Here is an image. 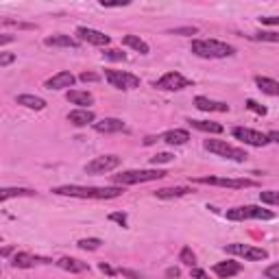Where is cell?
Masks as SVG:
<instances>
[{"label": "cell", "mask_w": 279, "mask_h": 279, "mask_svg": "<svg viewBox=\"0 0 279 279\" xmlns=\"http://www.w3.org/2000/svg\"><path fill=\"white\" fill-rule=\"evenodd\" d=\"M125 192V188L111 185V188H94V185H57L53 188V194L57 196H72V199H94V201H109L118 199Z\"/></svg>", "instance_id": "cell-1"}, {"label": "cell", "mask_w": 279, "mask_h": 279, "mask_svg": "<svg viewBox=\"0 0 279 279\" xmlns=\"http://www.w3.org/2000/svg\"><path fill=\"white\" fill-rule=\"evenodd\" d=\"M190 51L201 59H225L236 53V48L227 42H218V39H194Z\"/></svg>", "instance_id": "cell-2"}, {"label": "cell", "mask_w": 279, "mask_h": 279, "mask_svg": "<svg viewBox=\"0 0 279 279\" xmlns=\"http://www.w3.org/2000/svg\"><path fill=\"white\" fill-rule=\"evenodd\" d=\"M166 172L164 170H125L120 175L113 177V185H135V183H146V181H157V179H164Z\"/></svg>", "instance_id": "cell-3"}, {"label": "cell", "mask_w": 279, "mask_h": 279, "mask_svg": "<svg viewBox=\"0 0 279 279\" xmlns=\"http://www.w3.org/2000/svg\"><path fill=\"white\" fill-rule=\"evenodd\" d=\"M203 146H205V151L214 153V155H218V157L231 159V161H244V159L249 157L247 151H242V149H238V146L227 144L225 140H205Z\"/></svg>", "instance_id": "cell-4"}, {"label": "cell", "mask_w": 279, "mask_h": 279, "mask_svg": "<svg viewBox=\"0 0 279 279\" xmlns=\"http://www.w3.org/2000/svg\"><path fill=\"white\" fill-rule=\"evenodd\" d=\"M227 220H273L275 212L258 207V205H242V207L227 210Z\"/></svg>", "instance_id": "cell-5"}, {"label": "cell", "mask_w": 279, "mask_h": 279, "mask_svg": "<svg viewBox=\"0 0 279 279\" xmlns=\"http://www.w3.org/2000/svg\"><path fill=\"white\" fill-rule=\"evenodd\" d=\"M194 183L203 185H218V188H231V190H244V188H258L255 179H227V177H196Z\"/></svg>", "instance_id": "cell-6"}, {"label": "cell", "mask_w": 279, "mask_h": 279, "mask_svg": "<svg viewBox=\"0 0 279 279\" xmlns=\"http://www.w3.org/2000/svg\"><path fill=\"white\" fill-rule=\"evenodd\" d=\"M105 79L107 83L116 89H135L140 87V77L127 70H105Z\"/></svg>", "instance_id": "cell-7"}, {"label": "cell", "mask_w": 279, "mask_h": 279, "mask_svg": "<svg viewBox=\"0 0 279 279\" xmlns=\"http://www.w3.org/2000/svg\"><path fill=\"white\" fill-rule=\"evenodd\" d=\"M120 166V157L118 155H101V157H94L89 164H85V172L87 175H105V172H111Z\"/></svg>", "instance_id": "cell-8"}, {"label": "cell", "mask_w": 279, "mask_h": 279, "mask_svg": "<svg viewBox=\"0 0 279 279\" xmlns=\"http://www.w3.org/2000/svg\"><path fill=\"white\" fill-rule=\"evenodd\" d=\"M190 85H192V81L185 79L181 72H166L159 81H155V87L164 89V92H179V89H185Z\"/></svg>", "instance_id": "cell-9"}, {"label": "cell", "mask_w": 279, "mask_h": 279, "mask_svg": "<svg viewBox=\"0 0 279 279\" xmlns=\"http://www.w3.org/2000/svg\"><path fill=\"white\" fill-rule=\"evenodd\" d=\"M231 133H234L236 140H242L244 144H249V146H258V149H264V146L270 144L268 133H260V131H255V129L236 127V129L231 131Z\"/></svg>", "instance_id": "cell-10"}, {"label": "cell", "mask_w": 279, "mask_h": 279, "mask_svg": "<svg viewBox=\"0 0 279 279\" xmlns=\"http://www.w3.org/2000/svg\"><path fill=\"white\" fill-rule=\"evenodd\" d=\"M225 251L231 253V255H242L244 260H249V262H260V260L268 258V251L260 249V247H251V244H238V242L227 244Z\"/></svg>", "instance_id": "cell-11"}, {"label": "cell", "mask_w": 279, "mask_h": 279, "mask_svg": "<svg viewBox=\"0 0 279 279\" xmlns=\"http://www.w3.org/2000/svg\"><path fill=\"white\" fill-rule=\"evenodd\" d=\"M77 37H79V42H87L92 46H107L111 42L109 35H105V33L96 31V29H87V27H79Z\"/></svg>", "instance_id": "cell-12"}, {"label": "cell", "mask_w": 279, "mask_h": 279, "mask_svg": "<svg viewBox=\"0 0 279 279\" xmlns=\"http://www.w3.org/2000/svg\"><path fill=\"white\" fill-rule=\"evenodd\" d=\"M35 264H51L48 258H42V255H33V253H15L13 260H11V266L13 268H33Z\"/></svg>", "instance_id": "cell-13"}, {"label": "cell", "mask_w": 279, "mask_h": 279, "mask_svg": "<svg viewBox=\"0 0 279 279\" xmlns=\"http://www.w3.org/2000/svg\"><path fill=\"white\" fill-rule=\"evenodd\" d=\"M75 75L68 70H61L57 72V75H53L51 79H46V87L48 89H65V87H72L75 85Z\"/></svg>", "instance_id": "cell-14"}, {"label": "cell", "mask_w": 279, "mask_h": 279, "mask_svg": "<svg viewBox=\"0 0 279 279\" xmlns=\"http://www.w3.org/2000/svg\"><path fill=\"white\" fill-rule=\"evenodd\" d=\"M94 131H98V133H120V131H125L127 129V125L122 122L120 118H103V120H98V122H94Z\"/></svg>", "instance_id": "cell-15"}, {"label": "cell", "mask_w": 279, "mask_h": 279, "mask_svg": "<svg viewBox=\"0 0 279 279\" xmlns=\"http://www.w3.org/2000/svg\"><path fill=\"white\" fill-rule=\"evenodd\" d=\"M194 105H196V109H201V111H220V113H227L229 111V105L227 103L212 101V98H207V96H196L194 98Z\"/></svg>", "instance_id": "cell-16"}, {"label": "cell", "mask_w": 279, "mask_h": 279, "mask_svg": "<svg viewBox=\"0 0 279 279\" xmlns=\"http://www.w3.org/2000/svg\"><path fill=\"white\" fill-rule=\"evenodd\" d=\"M159 140L170 146H183V144H188V140H190V133H188L185 129H170L166 133H161Z\"/></svg>", "instance_id": "cell-17"}, {"label": "cell", "mask_w": 279, "mask_h": 279, "mask_svg": "<svg viewBox=\"0 0 279 279\" xmlns=\"http://www.w3.org/2000/svg\"><path fill=\"white\" fill-rule=\"evenodd\" d=\"M214 273L220 277V279H229V277H234L238 275L242 270V264L240 262H234V260H227V262H218V264H214Z\"/></svg>", "instance_id": "cell-18"}, {"label": "cell", "mask_w": 279, "mask_h": 279, "mask_svg": "<svg viewBox=\"0 0 279 279\" xmlns=\"http://www.w3.org/2000/svg\"><path fill=\"white\" fill-rule=\"evenodd\" d=\"M94 120H96V116H94V111H89V109H75V111L68 113V122L75 127L94 125Z\"/></svg>", "instance_id": "cell-19"}, {"label": "cell", "mask_w": 279, "mask_h": 279, "mask_svg": "<svg viewBox=\"0 0 279 279\" xmlns=\"http://www.w3.org/2000/svg\"><path fill=\"white\" fill-rule=\"evenodd\" d=\"M57 266H59L61 270H65V273H72V275L85 273V270L89 268L87 262H81L77 258H59V260H57Z\"/></svg>", "instance_id": "cell-20"}, {"label": "cell", "mask_w": 279, "mask_h": 279, "mask_svg": "<svg viewBox=\"0 0 279 279\" xmlns=\"http://www.w3.org/2000/svg\"><path fill=\"white\" fill-rule=\"evenodd\" d=\"M65 98L72 103V105H79V109H85L87 105L94 103V96L89 92H83V89H68Z\"/></svg>", "instance_id": "cell-21"}, {"label": "cell", "mask_w": 279, "mask_h": 279, "mask_svg": "<svg viewBox=\"0 0 279 279\" xmlns=\"http://www.w3.org/2000/svg\"><path fill=\"white\" fill-rule=\"evenodd\" d=\"M15 103L22 105V107L27 109H35V111H42L46 107V101L39 96H33V94H20L18 98H15Z\"/></svg>", "instance_id": "cell-22"}, {"label": "cell", "mask_w": 279, "mask_h": 279, "mask_svg": "<svg viewBox=\"0 0 279 279\" xmlns=\"http://www.w3.org/2000/svg\"><path fill=\"white\" fill-rule=\"evenodd\" d=\"M44 44L53 48H79V42L72 39L70 35H51L44 39Z\"/></svg>", "instance_id": "cell-23"}, {"label": "cell", "mask_w": 279, "mask_h": 279, "mask_svg": "<svg viewBox=\"0 0 279 279\" xmlns=\"http://www.w3.org/2000/svg\"><path fill=\"white\" fill-rule=\"evenodd\" d=\"M190 192H192L190 188L177 185V188H161V190H155V196H157V199H181V196L190 194Z\"/></svg>", "instance_id": "cell-24"}, {"label": "cell", "mask_w": 279, "mask_h": 279, "mask_svg": "<svg viewBox=\"0 0 279 279\" xmlns=\"http://www.w3.org/2000/svg\"><path fill=\"white\" fill-rule=\"evenodd\" d=\"M255 85L268 96H279V81L268 77H255Z\"/></svg>", "instance_id": "cell-25"}, {"label": "cell", "mask_w": 279, "mask_h": 279, "mask_svg": "<svg viewBox=\"0 0 279 279\" xmlns=\"http://www.w3.org/2000/svg\"><path fill=\"white\" fill-rule=\"evenodd\" d=\"M13 196H35V190H31V188H3L0 190V201L7 203Z\"/></svg>", "instance_id": "cell-26"}, {"label": "cell", "mask_w": 279, "mask_h": 279, "mask_svg": "<svg viewBox=\"0 0 279 279\" xmlns=\"http://www.w3.org/2000/svg\"><path fill=\"white\" fill-rule=\"evenodd\" d=\"M188 125L192 129H199V131H205V133H223V125L218 122H207V120H188Z\"/></svg>", "instance_id": "cell-27"}, {"label": "cell", "mask_w": 279, "mask_h": 279, "mask_svg": "<svg viewBox=\"0 0 279 279\" xmlns=\"http://www.w3.org/2000/svg\"><path fill=\"white\" fill-rule=\"evenodd\" d=\"M122 44L129 46V48H133V51H137L140 55H149L151 53L149 44H146L144 39H140L137 35H125V37H122Z\"/></svg>", "instance_id": "cell-28"}, {"label": "cell", "mask_w": 279, "mask_h": 279, "mask_svg": "<svg viewBox=\"0 0 279 279\" xmlns=\"http://www.w3.org/2000/svg\"><path fill=\"white\" fill-rule=\"evenodd\" d=\"M253 42H270V44H279V33L275 31H260V33H251L247 35Z\"/></svg>", "instance_id": "cell-29"}, {"label": "cell", "mask_w": 279, "mask_h": 279, "mask_svg": "<svg viewBox=\"0 0 279 279\" xmlns=\"http://www.w3.org/2000/svg\"><path fill=\"white\" fill-rule=\"evenodd\" d=\"M101 240L98 238H81V240L77 242V247L79 249H83V251H96V249H101Z\"/></svg>", "instance_id": "cell-30"}, {"label": "cell", "mask_w": 279, "mask_h": 279, "mask_svg": "<svg viewBox=\"0 0 279 279\" xmlns=\"http://www.w3.org/2000/svg\"><path fill=\"white\" fill-rule=\"evenodd\" d=\"M179 262H181V264H185V266H190V268H194V264H196L194 251H192L190 247H183L181 253H179Z\"/></svg>", "instance_id": "cell-31"}, {"label": "cell", "mask_w": 279, "mask_h": 279, "mask_svg": "<svg viewBox=\"0 0 279 279\" xmlns=\"http://www.w3.org/2000/svg\"><path fill=\"white\" fill-rule=\"evenodd\" d=\"M260 201L266 203V205H279V192H277V190L260 192Z\"/></svg>", "instance_id": "cell-32"}, {"label": "cell", "mask_w": 279, "mask_h": 279, "mask_svg": "<svg viewBox=\"0 0 279 279\" xmlns=\"http://www.w3.org/2000/svg\"><path fill=\"white\" fill-rule=\"evenodd\" d=\"M103 57L105 59H109V61H125L127 59V55L122 51H116V48H107V51H103Z\"/></svg>", "instance_id": "cell-33"}, {"label": "cell", "mask_w": 279, "mask_h": 279, "mask_svg": "<svg viewBox=\"0 0 279 279\" xmlns=\"http://www.w3.org/2000/svg\"><path fill=\"white\" fill-rule=\"evenodd\" d=\"M172 157H175L172 153H157L151 157V164H155V166H157V164H168V161H172Z\"/></svg>", "instance_id": "cell-34"}, {"label": "cell", "mask_w": 279, "mask_h": 279, "mask_svg": "<svg viewBox=\"0 0 279 279\" xmlns=\"http://www.w3.org/2000/svg\"><path fill=\"white\" fill-rule=\"evenodd\" d=\"M170 33H172V35H196L199 29H196V27H181V29H172Z\"/></svg>", "instance_id": "cell-35"}, {"label": "cell", "mask_w": 279, "mask_h": 279, "mask_svg": "<svg viewBox=\"0 0 279 279\" xmlns=\"http://www.w3.org/2000/svg\"><path fill=\"white\" fill-rule=\"evenodd\" d=\"M247 107H249L251 111H255L258 116H264V113H266V107H262V105H260V103H255V101H253V98H249V101H247Z\"/></svg>", "instance_id": "cell-36"}, {"label": "cell", "mask_w": 279, "mask_h": 279, "mask_svg": "<svg viewBox=\"0 0 279 279\" xmlns=\"http://www.w3.org/2000/svg\"><path fill=\"white\" fill-rule=\"evenodd\" d=\"M109 220L118 223L120 227H127V214H122V212H113V214H109Z\"/></svg>", "instance_id": "cell-37"}, {"label": "cell", "mask_w": 279, "mask_h": 279, "mask_svg": "<svg viewBox=\"0 0 279 279\" xmlns=\"http://www.w3.org/2000/svg\"><path fill=\"white\" fill-rule=\"evenodd\" d=\"M15 61V55L13 53H0V68H7L9 63Z\"/></svg>", "instance_id": "cell-38"}, {"label": "cell", "mask_w": 279, "mask_h": 279, "mask_svg": "<svg viewBox=\"0 0 279 279\" xmlns=\"http://www.w3.org/2000/svg\"><path fill=\"white\" fill-rule=\"evenodd\" d=\"M260 22L266 27H279V15H262Z\"/></svg>", "instance_id": "cell-39"}, {"label": "cell", "mask_w": 279, "mask_h": 279, "mask_svg": "<svg viewBox=\"0 0 279 279\" xmlns=\"http://www.w3.org/2000/svg\"><path fill=\"white\" fill-rule=\"evenodd\" d=\"M264 277H266V279H279V264H270V266L264 270Z\"/></svg>", "instance_id": "cell-40"}, {"label": "cell", "mask_w": 279, "mask_h": 279, "mask_svg": "<svg viewBox=\"0 0 279 279\" xmlns=\"http://www.w3.org/2000/svg\"><path fill=\"white\" fill-rule=\"evenodd\" d=\"M120 275L127 277V279H142L140 273H135V270H131V268H120Z\"/></svg>", "instance_id": "cell-41"}, {"label": "cell", "mask_w": 279, "mask_h": 279, "mask_svg": "<svg viewBox=\"0 0 279 279\" xmlns=\"http://www.w3.org/2000/svg\"><path fill=\"white\" fill-rule=\"evenodd\" d=\"M190 275H192V279H210V275L205 273L203 268H192V270H190Z\"/></svg>", "instance_id": "cell-42"}, {"label": "cell", "mask_w": 279, "mask_h": 279, "mask_svg": "<svg viewBox=\"0 0 279 279\" xmlns=\"http://www.w3.org/2000/svg\"><path fill=\"white\" fill-rule=\"evenodd\" d=\"M79 79L83 81V83H94V81H98V75H94V72H83Z\"/></svg>", "instance_id": "cell-43"}, {"label": "cell", "mask_w": 279, "mask_h": 279, "mask_svg": "<svg viewBox=\"0 0 279 279\" xmlns=\"http://www.w3.org/2000/svg\"><path fill=\"white\" fill-rule=\"evenodd\" d=\"M5 27H20V29H33V24H22V22H15V20H3Z\"/></svg>", "instance_id": "cell-44"}, {"label": "cell", "mask_w": 279, "mask_h": 279, "mask_svg": "<svg viewBox=\"0 0 279 279\" xmlns=\"http://www.w3.org/2000/svg\"><path fill=\"white\" fill-rule=\"evenodd\" d=\"M179 275H181V270H179V268H168V270H166V277H168V279H177Z\"/></svg>", "instance_id": "cell-45"}, {"label": "cell", "mask_w": 279, "mask_h": 279, "mask_svg": "<svg viewBox=\"0 0 279 279\" xmlns=\"http://www.w3.org/2000/svg\"><path fill=\"white\" fill-rule=\"evenodd\" d=\"M101 5H103V7H127L129 0H125V3H120V0H118V3H107V0H103Z\"/></svg>", "instance_id": "cell-46"}, {"label": "cell", "mask_w": 279, "mask_h": 279, "mask_svg": "<svg viewBox=\"0 0 279 279\" xmlns=\"http://www.w3.org/2000/svg\"><path fill=\"white\" fill-rule=\"evenodd\" d=\"M101 270H103V273H105V275H109V277H111V275H116V270H113V268H111L109 264H105V262H103V264H101Z\"/></svg>", "instance_id": "cell-47"}, {"label": "cell", "mask_w": 279, "mask_h": 279, "mask_svg": "<svg viewBox=\"0 0 279 279\" xmlns=\"http://www.w3.org/2000/svg\"><path fill=\"white\" fill-rule=\"evenodd\" d=\"M268 140H270V142H277V144H279V131H270Z\"/></svg>", "instance_id": "cell-48"}, {"label": "cell", "mask_w": 279, "mask_h": 279, "mask_svg": "<svg viewBox=\"0 0 279 279\" xmlns=\"http://www.w3.org/2000/svg\"><path fill=\"white\" fill-rule=\"evenodd\" d=\"M9 42H13V35H7V33H5V35L0 37V44L5 46V44H9Z\"/></svg>", "instance_id": "cell-49"}]
</instances>
